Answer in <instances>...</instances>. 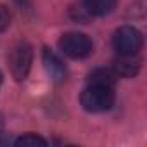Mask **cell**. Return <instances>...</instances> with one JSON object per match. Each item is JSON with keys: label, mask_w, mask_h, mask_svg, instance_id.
<instances>
[{"label": "cell", "mask_w": 147, "mask_h": 147, "mask_svg": "<svg viewBox=\"0 0 147 147\" xmlns=\"http://www.w3.org/2000/svg\"><path fill=\"white\" fill-rule=\"evenodd\" d=\"M116 73L113 69H106V67H99L94 69L88 75V83H95V85H107V87H114L116 83Z\"/></svg>", "instance_id": "cell-8"}, {"label": "cell", "mask_w": 147, "mask_h": 147, "mask_svg": "<svg viewBox=\"0 0 147 147\" xmlns=\"http://www.w3.org/2000/svg\"><path fill=\"white\" fill-rule=\"evenodd\" d=\"M142 45L144 36L133 26H121L113 35V47L119 55H137Z\"/></svg>", "instance_id": "cell-3"}, {"label": "cell", "mask_w": 147, "mask_h": 147, "mask_svg": "<svg viewBox=\"0 0 147 147\" xmlns=\"http://www.w3.org/2000/svg\"><path fill=\"white\" fill-rule=\"evenodd\" d=\"M0 85H2V73H0Z\"/></svg>", "instance_id": "cell-13"}, {"label": "cell", "mask_w": 147, "mask_h": 147, "mask_svg": "<svg viewBox=\"0 0 147 147\" xmlns=\"http://www.w3.org/2000/svg\"><path fill=\"white\" fill-rule=\"evenodd\" d=\"M59 49L71 59H85L94 52V43L85 33L67 31L59 38Z\"/></svg>", "instance_id": "cell-2"}, {"label": "cell", "mask_w": 147, "mask_h": 147, "mask_svg": "<svg viewBox=\"0 0 147 147\" xmlns=\"http://www.w3.org/2000/svg\"><path fill=\"white\" fill-rule=\"evenodd\" d=\"M16 2H18L19 5H26V4H28V0H16Z\"/></svg>", "instance_id": "cell-12"}, {"label": "cell", "mask_w": 147, "mask_h": 147, "mask_svg": "<svg viewBox=\"0 0 147 147\" xmlns=\"http://www.w3.org/2000/svg\"><path fill=\"white\" fill-rule=\"evenodd\" d=\"M80 102L88 113H104L114 106V90L107 85L88 83V87L82 92Z\"/></svg>", "instance_id": "cell-1"}, {"label": "cell", "mask_w": 147, "mask_h": 147, "mask_svg": "<svg viewBox=\"0 0 147 147\" xmlns=\"http://www.w3.org/2000/svg\"><path fill=\"white\" fill-rule=\"evenodd\" d=\"M16 145H47V140L35 133H26L16 140Z\"/></svg>", "instance_id": "cell-9"}, {"label": "cell", "mask_w": 147, "mask_h": 147, "mask_svg": "<svg viewBox=\"0 0 147 147\" xmlns=\"http://www.w3.org/2000/svg\"><path fill=\"white\" fill-rule=\"evenodd\" d=\"M113 71L116 73V76L133 78L137 73L140 71V61L135 55H119V59L114 61Z\"/></svg>", "instance_id": "cell-6"}, {"label": "cell", "mask_w": 147, "mask_h": 147, "mask_svg": "<svg viewBox=\"0 0 147 147\" xmlns=\"http://www.w3.org/2000/svg\"><path fill=\"white\" fill-rule=\"evenodd\" d=\"M42 59H43V66H45V71L49 73V76L54 80V82H64L66 76H67V67L66 64L61 61V57L57 54H54L50 49H43L42 52Z\"/></svg>", "instance_id": "cell-5"}, {"label": "cell", "mask_w": 147, "mask_h": 147, "mask_svg": "<svg viewBox=\"0 0 147 147\" xmlns=\"http://www.w3.org/2000/svg\"><path fill=\"white\" fill-rule=\"evenodd\" d=\"M9 24H11V14L4 5H0V33L5 31L9 28Z\"/></svg>", "instance_id": "cell-10"}, {"label": "cell", "mask_w": 147, "mask_h": 147, "mask_svg": "<svg viewBox=\"0 0 147 147\" xmlns=\"http://www.w3.org/2000/svg\"><path fill=\"white\" fill-rule=\"evenodd\" d=\"M33 62V49L28 42H19L9 54V67L16 82H24Z\"/></svg>", "instance_id": "cell-4"}, {"label": "cell", "mask_w": 147, "mask_h": 147, "mask_svg": "<svg viewBox=\"0 0 147 147\" xmlns=\"http://www.w3.org/2000/svg\"><path fill=\"white\" fill-rule=\"evenodd\" d=\"M2 131H4V119L0 116V137H2Z\"/></svg>", "instance_id": "cell-11"}, {"label": "cell", "mask_w": 147, "mask_h": 147, "mask_svg": "<svg viewBox=\"0 0 147 147\" xmlns=\"http://www.w3.org/2000/svg\"><path fill=\"white\" fill-rule=\"evenodd\" d=\"M83 7L90 16H107L114 11L116 0H83Z\"/></svg>", "instance_id": "cell-7"}]
</instances>
